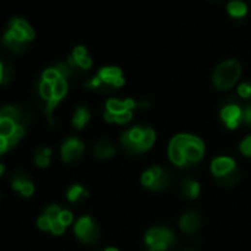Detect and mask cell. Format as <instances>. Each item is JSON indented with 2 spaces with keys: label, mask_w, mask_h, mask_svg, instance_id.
Masks as SVG:
<instances>
[{
  "label": "cell",
  "mask_w": 251,
  "mask_h": 251,
  "mask_svg": "<svg viewBox=\"0 0 251 251\" xmlns=\"http://www.w3.org/2000/svg\"><path fill=\"white\" fill-rule=\"evenodd\" d=\"M171 142H173L175 145H178L181 148V152L184 153L185 160H187V166H192L203 159L204 144L198 137L188 135V134H179V135L173 137Z\"/></svg>",
  "instance_id": "cell-1"
},
{
  "label": "cell",
  "mask_w": 251,
  "mask_h": 251,
  "mask_svg": "<svg viewBox=\"0 0 251 251\" xmlns=\"http://www.w3.org/2000/svg\"><path fill=\"white\" fill-rule=\"evenodd\" d=\"M241 75V65L238 61L231 59L220 63L213 74V84L218 90H229Z\"/></svg>",
  "instance_id": "cell-2"
},
{
  "label": "cell",
  "mask_w": 251,
  "mask_h": 251,
  "mask_svg": "<svg viewBox=\"0 0 251 251\" xmlns=\"http://www.w3.org/2000/svg\"><path fill=\"white\" fill-rule=\"evenodd\" d=\"M175 244V236L171 229L163 226L152 228L145 234V245L148 251H166Z\"/></svg>",
  "instance_id": "cell-3"
},
{
  "label": "cell",
  "mask_w": 251,
  "mask_h": 251,
  "mask_svg": "<svg viewBox=\"0 0 251 251\" xmlns=\"http://www.w3.org/2000/svg\"><path fill=\"white\" fill-rule=\"evenodd\" d=\"M84 144L78 138H68L62 144V159L65 162H77L82 157Z\"/></svg>",
  "instance_id": "cell-4"
},
{
  "label": "cell",
  "mask_w": 251,
  "mask_h": 251,
  "mask_svg": "<svg viewBox=\"0 0 251 251\" xmlns=\"http://www.w3.org/2000/svg\"><path fill=\"white\" fill-rule=\"evenodd\" d=\"M220 116L225 121L226 126L234 129L244 119V110L239 108L238 103H229V105L223 106V109L220 110Z\"/></svg>",
  "instance_id": "cell-5"
},
{
  "label": "cell",
  "mask_w": 251,
  "mask_h": 251,
  "mask_svg": "<svg viewBox=\"0 0 251 251\" xmlns=\"http://www.w3.org/2000/svg\"><path fill=\"white\" fill-rule=\"evenodd\" d=\"M98 77L102 78V81L108 85H110L112 88L116 87H122L124 85V78H122V71L119 68L110 66V68H103L98 72Z\"/></svg>",
  "instance_id": "cell-6"
},
{
  "label": "cell",
  "mask_w": 251,
  "mask_h": 251,
  "mask_svg": "<svg viewBox=\"0 0 251 251\" xmlns=\"http://www.w3.org/2000/svg\"><path fill=\"white\" fill-rule=\"evenodd\" d=\"M179 226L185 234H195L202 228V216L197 212H188L179 219Z\"/></svg>",
  "instance_id": "cell-7"
},
{
  "label": "cell",
  "mask_w": 251,
  "mask_h": 251,
  "mask_svg": "<svg viewBox=\"0 0 251 251\" xmlns=\"http://www.w3.org/2000/svg\"><path fill=\"white\" fill-rule=\"evenodd\" d=\"M12 187H14L15 189H18L24 197H30V195L34 192V185L30 182L27 173L22 172V171L14 172V176H12Z\"/></svg>",
  "instance_id": "cell-8"
},
{
  "label": "cell",
  "mask_w": 251,
  "mask_h": 251,
  "mask_svg": "<svg viewBox=\"0 0 251 251\" xmlns=\"http://www.w3.org/2000/svg\"><path fill=\"white\" fill-rule=\"evenodd\" d=\"M234 169H236V166H235V162L231 157H218L212 162V172L218 179L228 175Z\"/></svg>",
  "instance_id": "cell-9"
},
{
  "label": "cell",
  "mask_w": 251,
  "mask_h": 251,
  "mask_svg": "<svg viewBox=\"0 0 251 251\" xmlns=\"http://www.w3.org/2000/svg\"><path fill=\"white\" fill-rule=\"evenodd\" d=\"M3 44H5L9 50H12L14 53H16V55L25 52V50L30 47V41H21V40H18V38L15 37V34H14L11 30L5 34V37H3Z\"/></svg>",
  "instance_id": "cell-10"
},
{
  "label": "cell",
  "mask_w": 251,
  "mask_h": 251,
  "mask_svg": "<svg viewBox=\"0 0 251 251\" xmlns=\"http://www.w3.org/2000/svg\"><path fill=\"white\" fill-rule=\"evenodd\" d=\"M106 108H108V112L118 115V113H122V112H128V110L131 112V109L137 108V105L131 98L124 100V102H121V100H118V98H110V100H108Z\"/></svg>",
  "instance_id": "cell-11"
},
{
  "label": "cell",
  "mask_w": 251,
  "mask_h": 251,
  "mask_svg": "<svg viewBox=\"0 0 251 251\" xmlns=\"http://www.w3.org/2000/svg\"><path fill=\"white\" fill-rule=\"evenodd\" d=\"M93 152L97 159H108L115 155V147L110 141L98 140V141H95V144L93 147Z\"/></svg>",
  "instance_id": "cell-12"
},
{
  "label": "cell",
  "mask_w": 251,
  "mask_h": 251,
  "mask_svg": "<svg viewBox=\"0 0 251 251\" xmlns=\"http://www.w3.org/2000/svg\"><path fill=\"white\" fill-rule=\"evenodd\" d=\"M181 194L187 198H197V195L200 194V184L191 178H185L181 182Z\"/></svg>",
  "instance_id": "cell-13"
},
{
  "label": "cell",
  "mask_w": 251,
  "mask_h": 251,
  "mask_svg": "<svg viewBox=\"0 0 251 251\" xmlns=\"http://www.w3.org/2000/svg\"><path fill=\"white\" fill-rule=\"evenodd\" d=\"M11 28L12 30H16V31H19L28 41H31L32 38H34V31H32V28L30 27V24H27V21H24V19H19V18H14V19H11Z\"/></svg>",
  "instance_id": "cell-14"
},
{
  "label": "cell",
  "mask_w": 251,
  "mask_h": 251,
  "mask_svg": "<svg viewBox=\"0 0 251 251\" xmlns=\"http://www.w3.org/2000/svg\"><path fill=\"white\" fill-rule=\"evenodd\" d=\"M0 119H11L14 122H16L18 125H22V112L21 109H18L16 106H3L2 110H0Z\"/></svg>",
  "instance_id": "cell-15"
},
{
  "label": "cell",
  "mask_w": 251,
  "mask_h": 251,
  "mask_svg": "<svg viewBox=\"0 0 251 251\" xmlns=\"http://www.w3.org/2000/svg\"><path fill=\"white\" fill-rule=\"evenodd\" d=\"M50 156H52V150H50V148H47V147H40V148H37L35 156H34L35 165H38L40 168L48 166V165H50Z\"/></svg>",
  "instance_id": "cell-16"
},
{
  "label": "cell",
  "mask_w": 251,
  "mask_h": 251,
  "mask_svg": "<svg viewBox=\"0 0 251 251\" xmlns=\"http://www.w3.org/2000/svg\"><path fill=\"white\" fill-rule=\"evenodd\" d=\"M172 181H173V175H172V172L169 171V169H163V172H162V175L156 179V182H155V185H153V188L152 189H155V191H157V189H166V188H169L171 187V184H172Z\"/></svg>",
  "instance_id": "cell-17"
},
{
  "label": "cell",
  "mask_w": 251,
  "mask_h": 251,
  "mask_svg": "<svg viewBox=\"0 0 251 251\" xmlns=\"http://www.w3.org/2000/svg\"><path fill=\"white\" fill-rule=\"evenodd\" d=\"M95 223H94V220L90 218V216H84V218H81L79 220H78V223L75 225V234H77V236L81 239L93 226H94Z\"/></svg>",
  "instance_id": "cell-18"
},
{
  "label": "cell",
  "mask_w": 251,
  "mask_h": 251,
  "mask_svg": "<svg viewBox=\"0 0 251 251\" xmlns=\"http://www.w3.org/2000/svg\"><path fill=\"white\" fill-rule=\"evenodd\" d=\"M18 124L11 121V119H0V137L9 138L14 135V132L16 131Z\"/></svg>",
  "instance_id": "cell-19"
},
{
  "label": "cell",
  "mask_w": 251,
  "mask_h": 251,
  "mask_svg": "<svg viewBox=\"0 0 251 251\" xmlns=\"http://www.w3.org/2000/svg\"><path fill=\"white\" fill-rule=\"evenodd\" d=\"M88 119H90V112H88V109H85V108H79V109L77 110V113H75L74 119H72V124H74V126H75V128L81 129V128H84V126H85V124L88 122Z\"/></svg>",
  "instance_id": "cell-20"
},
{
  "label": "cell",
  "mask_w": 251,
  "mask_h": 251,
  "mask_svg": "<svg viewBox=\"0 0 251 251\" xmlns=\"http://www.w3.org/2000/svg\"><path fill=\"white\" fill-rule=\"evenodd\" d=\"M155 140H156L155 131H153L152 128H147V129L144 131V137H142V140H141V142H140V150H141V153L147 152V150L155 144Z\"/></svg>",
  "instance_id": "cell-21"
},
{
  "label": "cell",
  "mask_w": 251,
  "mask_h": 251,
  "mask_svg": "<svg viewBox=\"0 0 251 251\" xmlns=\"http://www.w3.org/2000/svg\"><path fill=\"white\" fill-rule=\"evenodd\" d=\"M247 5L244 2H238V0H235V2H231L228 5V12L231 16L234 18H241L247 14Z\"/></svg>",
  "instance_id": "cell-22"
},
{
  "label": "cell",
  "mask_w": 251,
  "mask_h": 251,
  "mask_svg": "<svg viewBox=\"0 0 251 251\" xmlns=\"http://www.w3.org/2000/svg\"><path fill=\"white\" fill-rule=\"evenodd\" d=\"M131 118H132V113H131L129 110H128V112H122V113H118V115L110 113V112H106V113H105V119H106L108 122L126 124V122L131 121Z\"/></svg>",
  "instance_id": "cell-23"
},
{
  "label": "cell",
  "mask_w": 251,
  "mask_h": 251,
  "mask_svg": "<svg viewBox=\"0 0 251 251\" xmlns=\"http://www.w3.org/2000/svg\"><path fill=\"white\" fill-rule=\"evenodd\" d=\"M38 91H40V97L44 100L46 103L52 102V98H53V84L41 81L40 85H38Z\"/></svg>",
  "instance_id": "cell-24"
},
{
  "label": "cell",
  "mask_w": 251,
  "mask_h": 251,
  "mask_svg": "<svg viewBox=\"0 0 251 251\" xmlns=\"http://www.w3.org/2000/svg\"><path fill=\"white\" fill-rule=\"evenodd\" d=\"M87 195H88V192L81 185H74L68 189L69 202H78V200H81L82 197H87Z\"/></svg>",
  "instance_id": "cell-25"
},
{
  "label": "cell",
  "mask_w": 251,
  "mask_h": 251,
  "mask_svg": "<svg viewBox=\"0 0 251 251\" xmlns=\"http://www.w3.org/2000/svg\"><path fill=\"white\" fill-rule=\"evenodd\" d=\"M239 171L238 169H234L232 172H229L228 175H225V176H222V178H219L218 181L222 184V185H225V187H232V185H235L238 181H239Z\"/></svg>",
  "instance_id": "cell-26"
},
{
  "label": "cell",
  "mask_w": 251,
  "mask_h": 251,
  "mask_svg": "<svg viewBox=\"0 0 251 251\" xmlns=\"http://www.w3.org/2000/svg\"><path fill=\"white\" fill-rule=\"evenodd\" d=\"M12 65L8 63L6 61L0 62V77H2V84H8L9 77H12Z\"/></svg>",
  "instance_id": "cell-27"
},
{
  "label": "cell",
  "mask_w": 251,
  "mask_h": 251,
  "mask_svg": "<svg viewBox=\"0 0 251 251\" xmlns=\"http://www.w3.org/2000/svg\"><path fill=\"white\" fill-rule=\"evenodd\" d=\"M61 79V75L59 72L56 71V68H50V69H46L44 74H43V81L46 82H50V84H55L56 81Z\"/></svg>",
  "instance_id": "cell-28"
},
{
  "label": "cell",
  "mask_w": 251,
  "mask_h": 251,
  "mask_svg": "<svg viewBox=\"0 0 251 251\" xmlns=\"http://www.w3.org/2000/svg\"><path fill=\"white\" fill-rule=\"evenodd\" d=\"M144 131H145V129H142V128H140V126H135V128H132V129L129 131V137H131L132 142H134L135 145H138V148H140V142H141V140H142V137H144ZM140 153H141V150H140Z\"/></svg>",
  "instance_id": "cell-29"
},
{
  "label": "cell",
  "mask_w": 251,
  "mask_h": 251,
  "mask_svg": "<svg viewBox=\"0 0 251 251\" xmlns=\"http://www.w3.org/2000/svg\"><path fill=\"white\" fill-rule=\"evenodd\" d=\"M61 213H62V210H61V207H59V206H56V204H53V206L47 207V210H46V216H47L50 220H52V222L59 220Z\"/></svg>",
  "instance_id": "cell-30"
},
{
  "label": "cell",
  "mask_w": 251,
  "mask_h": 251,
  "mask_svg": "<svg viewBox=\"0 0 251 251\" xmlns=\"http://www.w3.org/2000/svg\"><path fill=\"white\" fill-rule=\"evenodd\" d=\"M238 94L244 98H250L251 97V81L250 82H242L239 87H238Z\"/></svg>",
  "instance_id": "cell-31"
},
{
  "label": "cell",
  "mask_w": 251,
  "mask_h": 251,
  "mask_svg": "<svg viewBox=\"0 0 251 251\" xmlns=\"http://www.w3.org/2000/svg\"><path fill=\"white\" fill-rule=\"evenodd\" d=\"M241 152L245 155V156H251V135H248L239 145Z\"/></svg>",
  "instance_id": "cell-32"
},
{
  "label": "cell",
  "mask_w": 251,
  "mask_h": 251,
  "mask_svg": "<svg viewBox=\"0 0 251 251\" xmlns=\"http://www.w3.org/2000/svg\"><path fill=\"white\" fill-rule=\"evenodd\" d=\"M56 71L59 72L61 78H63V79H68L71 77V68L68 65H65V63H59L56 66Z\"/></svg>",
  "instance_id": "cell-33"
},
{
  "label": "cell",
  "mask_w": 251,
  "mask_h": 251,
  "mask_svg": "<svg viewBox=\"0 0 251 251\" xmlns=\"http://www.w3.org/2000/svg\"><path fill=\"white\" fill-rule=\"evenodd\" d=\"M52 220H50L46 215L44 216H41L40 219H38V228L40 229H43V231H47V229H52Z\"/></svg>",
  "instance_id": "cell-34"
},
{
  "label": "cell",
  "mask_w": 251,
  "mask_h": 251,
  "mask_svg": "<svg viewBox=\"0 0 251 251\" xmlns=\"http://www.w3.org/2000/svg\"><path fill=\"white\" fill-rule=\"evenodd\" d=\"M72 220H74L72 213H71V212H68V210H62L61 218H59V222H62L65 226H68V225H71V223H72Z\"/></svg>",
  "instance_id": "cell-35"
},
{
  "label": "cell",
  "mask_w": 251,
  "mask_h": 251,
  "mask_svg": "<svg viewBox=\"0 0 251 251\" xmlns=\"http://www.w3.org/2000/svg\"><path fill=\"white\" fill-rule=\"evenodd\" d=\"M65 225L62 223V222H59V220H55L53 223H52V229H50V231H52L55 235H62L63 232H65Z\"/></svg>",
  "instance_id": "cell-36"
},
{
  "label": "cell",
  "mask_w": 251,
  "mask_h": 251,
  "mask_svg": "<svg viewBox=\"0 0 251 251\" xmlns=\"http://www.w3.org/2000/svg\"><path fill=\"white\" fill-rule=\"evenodd\" d=\"M74 58L77 59V61H79V59H84V58H87V50H85V47H82V46H78V47H75V50H74Z\"/></svg>",
  "instance_id": "cell-37"
},
{
  "label": "cell",
  "mask_w": 251,
  "mask_h": 251,
  "mask_svg": "<svg viewBox=\"0 0 251 251\" xmlns=\"http://www.w3.org/2000/svg\"><path fill=\"white\" fill-rule=\"evenodd\" d=\"M8 147H9V141H8V138L0 137V152L5 153L6 150H8Z\"/></svg>",
  "instance_id": "cell-38"
},
{
  "label": "cell",
  "mask_w": 251,
  "mask_h": 251,
  "mask_svg": "<svg viewBox=\"0 0 251 251\" xmlns=\"http://www.w3.org/2000/svg\"><path fill=\"white\" fill-rule=\"evenodd\" d=\"M244 121L247 122V125L251 126V106H248V108L244 110Z\"/></svg>",
  "instance_id": "cell-39"
},
{
  "label": "cell",
  "mask_w": 251,
  "mask_h": 251,
  "mask_svg": "<svg viewBox=\"0 0 251 251\" xmlns=\"http://www.w3.org/2000/svg\"><path fill=\"white\" fill-rule=\"evenodd\" d=\"M140 106L141 108H148V103L147 102H142V103H140Z\"/></svg>",
  "instance_id": "cell-40"
},
{
  "label": "cell",
  "mask_w": 251,
  "mask_h": 251,
  "mask_svg": "<svg viewBox=\"0 0 251 251\" xmlns=\"http://www.w3.org/2000/svg\"><path fill=\"white\" fill-rule=\"evenodd\" d=\"M181 251H195L194 248H182Z\"/></svg>",
  "instance_id": "cell-41"
},
{
  "label": "cell",
  "mask_w": 251,
  "mask_h": 251,
  "mask_svg": "<svg viewBox=\"0 0 251 251\" xmlns=\"http://www.w3.org/2000/svg\"><path fill=\"white\" fill-rule=\"evenodd\" d=\"M106 251H118V250H116V248H108Z\"/></svg>",
  "instance_id": "cell-42"
}]
</instances>
